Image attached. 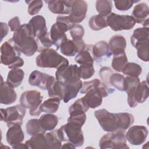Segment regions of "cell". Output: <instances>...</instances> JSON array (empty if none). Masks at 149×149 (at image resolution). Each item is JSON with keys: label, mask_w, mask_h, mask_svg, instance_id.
I'll use <instances>...</instances> for the list:
<instances>
[{"label": "cell", "mask_w": 149, "mask_h": 149, "mask_svg": "<svg viewBox=\"0 0 149 149\" xmlns=\"http://www.w3.org/2000/svg\"><path fill=\"white\" fill-rule=\"evenodd\" d=\"M25 144L29 149L47 148L48 141L45 134L40 133L33 136L29 140L26 141Z\"/></svg>", "instance_id": "26"}, {"label": "cell", "mask_w": 149, "mask_h": 149, "mask_svg": "<svg viewBox=\"0 0 149 149\" xmlns=\"http://www.w3.org/2000/svg\"><path fill=\"white\" fill-rule=\"evenodd\" d=\"M85 44L83 40H73L67 39L61 46V52L68 56H74L77 53L83 50L86 48Z\"/></svg>", "instance_id": "15"}, {"label": "cell", "mask_w": 149, "mask_h": 149, "mask_svg": "<svg viewBox=\"0 0 149 149\" xmlns=\"http://www.w3.org/2000/svg\"><path fill=\"white\" fill-rule=\"evenodd\" d=\"M81 127L79 124L68 122L57 129V133L62 142H70L76 147H79L82 146L84 141Z\"/></svg>", "instance_id": "4"}, {"label": "cell", "mask_w": 149, "mask_h": 149, "mask_svg": "<svg viewBox=\"0 0 149 149\" xmlns=\"http://www.w3.org/2000/svg\"><path fill=\"white\" fill-rule=\"evenodd\" d=\"M12 148H21V149H23V148H27L25 143L23 144V143H19L17 144L16 145H14L13 146H12Z\"/></svg>", "instance_id": "50"}, {"label": "cell", "mask_w": 149, "mask_h": 149, "mask_svg": "<svg viewBox=\"0 0 149 149\" xmlns=\"http://www.w3.org/2000/svg\"><path fill=\"white\" fill-rule=\"evenodd\" d=\"M72 1H47L49 10L55 14L69 15Z\"/></svg>", "instance_id": "21"}, {"label": "cell", "mask_w": 149, "mask_h": 149, "mask_svg": "<svg viewBox=\"0 0 149 149\" xmlns=\"http://www.w3.org/2000/svg\"><path fill=\"white\" fill-rule=\"evenodd\" d=\"M34 36L38 38L45 35L48 32L45 18L41 15L33 17L29 23Z\"/></svg>", "instance_id": "18"}, {"label": "cell", "mask_w": 149, "mask_h": 149, "mask_svg": "<svg viewBox=\"0 0 149 149\" xmlns=\"http://www.w3.org/2000/svg\"><path fill=\"white\" fill-rule=\"evenodd\" d=\"M112 67L115 71L121 72L125 66L128 63V59L124 50H119L112 53Z\"/></svg>", "instance_id": "24"}, {"label": "cell", "mask_w": 149, "mask_h": 149, "mask_svg": "<svg viewBox=\"0 0 149 149\" xmlns=\"http://www.w3.org/2000/svg\"><path fill=\"white\" fill-rule=\"evenodd\" d=\"M125 77L123 75L112 73L109 77V84L120 91H125Z\"/></svg>", "instance_id": "36"}, {"label": "cell", "mask_w": 149, "mask_h": 149, "mask_svg": "<svg viewBox=\"0 0 149 149\" xmlns=\"http://www.w3.org/2000/svg\"><path fill=\"white\" fill-rule=\"evenodd\" d=\"M93 58L97 62L108 58L112 55L109 44L105 41H100L92 47Z\"/></svg>", "instance_id": "17"}, {"label": "cell", "mask_w": 149, "mask_h": 149, "mask_svg": "<svg viewBox=\"0 0 149 149\" xmlns=\"http://www.w3.org/2000/svg\"><path fill=\"white\" fill-rule=\"evenodd\" d=\"M55 76L56 80L62 85L80 79L78 74V66L76 65H69L57 69Z\"/></svg>", "instance_id": "12"}, {"label": "cell", "mask_w": 149, "mask_h": 149, "mask_svg": "<svg viewBox=\"0 0 149 149\" xmlns=\"http://www.w3.org/2000/svg\"><path fill=\"white\" fill-rule=\"evenodd\" d=\"M36 63L40 68L59 69L69 65L68 60L52 48L42 50L36 58Z\"/></svg>", "instance_id": "3"}, {"label": "cell", "mask_w": 149, "mask_h": 149, "mask_svg": "<svg viewBox=\"0 0 149 149\" xmlns=\"http://www.w3.org/2000/svg\"><path fill=\"white\" fill-rule=\"evenodd\" d=\"M130 41L134 48L140 44L149 42L148 27H139L135 29L131 36Z\"/></svg>", "instance_id": "23"}, {"label": "cell", "mask_w": 149, "mask_h": 149, "mask_svg": "<svg viewBox=\"0 0 149 149\" xmlns=\"http://www.w3.org/2000/svg\"><path fill=\"white\" fill-rule=\"evenodd\" d=\"M126 141L124 130L118 129L115 132L104 134L100 140L99 146L102 149L129 148Z\"/></svg>", "instance_id": "7"}, {"label": "cell", "mask_w": 149, "mask_h": 149, "mask_svg": "<svg viewBox=\"0 0 149 149\" xmlns=\"http://www.w3.org/2000/svg\"><path fill=\"white\" fill-rule=\"evenodd\" d=\"M122 72L123 74L127 75V76L137 77L141 74L142 68L137 63L129 62L125 66Z\"/></svg>", "instance_id": "37"}, {"label": "cell", "mask_w": 149, "mask_h": 149, "mask_svg": "<svg viewBox=\"0 0 149 149\" xmlns=\"http://www.w3.org/2000/svg\"><path fill=\"white\" fill-rule=\"evenodd\" d=\"M135 48L137 49L138 58L144 62H148L149 60L148 42L140 44L137 45Z\"/></svg>", "instance_id": "41"}, {"label": "cell", "mask_w": 149, "mask_h": 149, "mask_svg": "<svg viewBox=\"0 0 149 149\" xmlns=\"http://www.w3.org/2000/svg\"><path fill=\"white\" fill-rule=\"evenodd\" d=\"M38 120L41 126L45 132L54 130L58 125L59 120L58 116L52 113L42 115Z\"/></svg>", "instance_id": "27"}, {"label": "cell", "mask_w": 149, "mask_h": 149, "mask_svg": "<svg viewBox=\"0 0 149 149\" xmlns=\"http://www.w3.org/2000/svg\"><path fill=\"white\" fill-rule=\"evenodd\" d=\"M48 141L47 148H61L62 146V141L60 140L57 129L52 130L51 132L47 133L45 134Z\"/></svg>", "instance_id": "35"}, {"label": "cell", "mask_w": 149, "mask_h": 149, "mask_svg": "<svg viewBox=\"0 0 149 149\" xmlns=\"http://www.w3.org/2000/svg\"><path fill=\"white\" fill-rule=\"evenodd\" d=\"M82 86L83 83L80 79L70 81L63 85V102L68 103L70 100L75 98Z\"/></svg>", "instance_id": "19"}, {"label": "cell", "mask_w": 149, "mask_h": 149, "mask_svg": "<svg viewBox=\"0 0 149 149\" xmlns=\"http://www.w3.org/2000/svg\"><path fill=\"white\" fill-rule=\"evenodd\" d=\"M8 26L12 31L15 32L16 31L19 30L21 27L19 17L16 16L9 20L8 22Z\"/></svg>", "instance_id": "47"}, {"label": "cell", "mask_w": 149, "mask_h": 149, "mask_svg": "<svg viewBox=\"0 0 149 149\" xmlns=\"http://www.w3.org/2000/svg\"><path fill=\"white\" fill-rule=\"evenodd\" d=\"M119 129L125 130L134 123V119L132 114L127 112L116 113Z\"/></svg>", "instance_id": "30"}, {"label": "cell", "mask_w": 149, "mask_h": 149, "mask_svg": "<svg viewBox=\"0 0 149 149\" xmlns=\"http://www.w3.org/2000/svg\"><path fill=\"white\" fill-rule=\"evenodd\" d=\"M148 134L146 127L142 125H135L129 128L126 134V140L133 146H139L146 141Z\"/></svg>", "instance_id": "13"}, {"label": "cell", "mask_w": 149, "mask_h": 149, "mask_svg": "<svg viewBox=\"0 0 149 149\" xmlns=\"http://www.w3.org/2000/svg\"><path fill=\"white\" fill-rule=\"evenodd\" d=\"M41 93L37 90H28L22 93L20 98V105L25 109H29L31 116H39L41 112L40 105L42 101Z\"/></svg>", "instance_id": "6"}, {"label": "cell", "mask_w": 149, "mask_h": 149, "mask_svg": "<svg viewBox=\"0 0 149 149\" xmlns=\"http://www.w3.org/2000/svg\"><path fill=\"white\" fill-rule=\"evenodd\" d=\"M107 16H103L101 15H94L90 17L88 25L91 30L94 31H98L108 26L107 22Z\"/></svg>", "instance_id": "31"}, {"label": "cell", "mask_w": 149, "mask_h": 149, "mask_svg": "<svg viewBox=\"0 0 149 149\" xmlns=\"http://www.w3.org/2000/svg\"><path fill=\"white\" fill-rule=\"evenodd\" d=\"M86 120V115L85 112H73L69 113L68 122H73L83 126Z\"/></svg>", "instance_id": "42"}, {"label": "cell", "mask_w": 149, "mask_h": 149, "mask_svg": "<svg viewBox=\"0 0 149 149\" xmlns=\"http://www.w3.org/2000/svg\"><path fill=\"white\" fill-rule=\"evenodd\" d=\"M9 32L8 26L3 22L0 23V33H1V40L2 41L3 38L8 34Z\"/></svg>", "instance_id": "48"}, {"label": "cell", "mask_w": 149, "mask_h": 149, "mask_svg": "<svg viewBox=\"0 0 149 149\" xmlns=\"http://www.w3.org/2000/svg\"><path fill=\"white\" fill-rule=\"evenodd\" d=\"M12 39L21 52L27 56H31L38 51L37 38L29 24L21 25L20 28L14 32Z\"/></svg>", "instance_id": "1"}, {"label": "cell", "mask_w": 149, "mask_h": 149, "mask_svg": "<svg viewBox=\"0 0 149 149\" xmlns=\"http://www.w3.org/2000/svg\"><path fill=\"white\" fill-rule=\"evenodd\" d=\"M107 22L108 26L115 31L129 30L136 24V21L132 16L120 15L112 12L107 16Z\"/></svg>", "instance_id": "9"}, {"label": "cell", "mask_w": 149, "mask_h": 149, "mask_svg": "<svg viewBox=\"0 0 149 149\" xmlns=\"http://www.w3.org/2000/svg\"><path fill=\"white\" fill-rule=\"evenodd\" d=\"M92 45L86 46V48L79 52L75 57V61L80 65L93 64L94 59L91 54Z\"/></svg>", "instance_id": "29"}, {"label": "cell", "mask_w": 149, "mask_h": 149, "mask_svg": "<svg viewBox=\"0 0 149 149\" xmlns=\"http://www.w3.org/2000/svg\"><path fill=\"white\" fill-rule=\"evenodd\" d=\"M17 94L14 88L7 81H4L1 77L0 88V102L4 105H10L16 101Z\"/></svg>", "instance_id": "16"}, {"label": "cell", "mask_w": 149, "mask_h": 149, "mask_svg": "<svg viewBox=\"0 0 149 149\" xmlns=\"http://www.w3.org/2000/svg\"><path fill=\"white\" fill-rule=\"evenodd\" d=\"M94 73L93 64H83L78 67V74L81 79H90L94 75Z\"/></svg>", "instance_id": "40"}, {"label": "cell", "mask_w": 149, "mask_h": 149, "mask_svg": "<svg viewBox=\"0 0 149 149\" xmlns=\"http://www.w3.org/2000/svg\"><path fill=\"white\" fill-rule=\"evenodd\" d=\"M108 44L112 54L113 52L117 51H125L126 47V41L123 36L121 35H115L111 38Z\"/></svg>", "instance_id": "33"}, {"label": "cell", "mask_w": 149, "mask_h": 149, "mask_svg": "<svg viewBox=\"0 0 149 149\" xmlns=\"http://www.w3.org/2000/svg\"><path fill=\"white\" fill-rule=\"evenodd\" d=\"M74 25L76 24L70 21L68 16L57 17L56 22L52 26L49 32L51 40L57 49L68 39L65 32L70 30Z\"/></svg>", "instance_id": "5"}, {"label": "cell", "mask_w": 149, "mask_h": 149, "mask_svg": "<svg viewBox=\"0 0 149 149\" xmlns=\"http://www.w3.org/2000/svg\"><path fill=\"white\" fill-rule=\"evenodd\" d=\"M56 80L54 76L38 70L33 71L29 77V83L31 86H37L44 90H48Z\"/></svg>", "instance_id": "11"}, {"label": "cell", "mask_w": 149, "mask_h": 149, "mask_svg": "<svg viewBox=\"0 0 149 149\" xmlns=\"http://www.w3.org/2000/svg\"><path fill=\"white\" fill-rule=\"evenodd\" d=\"M115 8L120 11L128 10L130 8L132 7L134 3L139 2V1L133 0H117L114 1Z\"/></svg>", "instance_id": "44"}, {"label": "cell", "mask_w": 149, "mask_h": 149, "mask_svg": "<svg viewBox=\"0 0 149 149\" xmlns=\"http://www.w3.org/2000/svg\"><path fill=\"white\" fill-rule=\"evenodd\" d=\"M26 132L30 136H34L40 133L45 134V131L40 125L39 120L37 119H30L26 123Z\"/></svg>", "instance_id": "34"}, {"label": "cell", "mask_w": 149, "mask_h": 149, "mask_svg": "<svg viewBox=\"0 0 149 149\" xmlns=\"http://www.w3.org/2000/svg\"><path fill=\"white\" fill-rule=\"evenodd\" d=\"M95 8L99 15L108 16L111 13L112 3L109 0H98L96 1Z\"/></svg>", "instance_id": "38"}, {"label": "cell", "mask_w": 149, "mask_h": 149, "mask_svg": "<svg viewBox=\"0 0 149 149\" xmlns=\"http://www.w3.org/2000/svg\"><path fill=\"white\" fill-rule=\"evenodd\" d=\"M21 53L12 38L9 39L1 47V63L12 69L22 67L24 65V61L20 56Z\"/></svg>", "instance_id": "2"}, {"label": "cell", "mask_w": 149, "mask_h": 149, "mask_svg": "<svg viewBox=\"0 0 149 149\" xmlns=\"http://www.w3.org/2000/svg\"><path fill=\"white\" fill-rule=\"evenodd\" d=\"M6 139L8 143L13 146L22 143L24 139V134L21 125H13L8 127Z\"/></svg>", "instance_id": "22"}, {"label": "cell", "mask_w": 149, "mask_h": 149, "mask_svg": "<svg viewBox=\"0 0 149 149\" xmlns=\"http://www.w3.org/2000/svg\"><path fill=\"white\" fill-rule=\"evenodd\" d=\"M61 100L58 98H49L45 100L40 105L41 112L47 113H52L57 111L59 108Z\"/></svg>", "instance_id": "32"}, {"label": "cell", "mask_w": 149, "mask_h": 149, "mask_svg": "<svg viewBox=\"0 0 149 149\" xmlns=\"http://www.w3.org/2000/svg\"><path fill=\"white\" fill-rule=\"evenodd\" d=\"M69 32L72 39L76 41L82 40L84 34V28L80 24L74 25L69 30Z\"/></svg>", "instance_id": "45"}, {"label": "cell", "mask_w": 149, "mask_h": 149, "mask_svg": "<svg viewBox=\"0 0 149 149\" xmlns=\"http://www.w3.org/2000/svg\"><path fill=\"white\" fill-rule=\"evenodd\" d=\"M112 73L113 71L109 68L107 67H102L100 70V76L103 83H105L107 86H108L109 84V77Z\"/></svg>", "instance_id": "46"}, {"label": "cell", "mask_w": 149, "mask_h": 149, "mask_svg": "<svg viewBox=\"0 0 149 149\" xmlns=\"http://www.w3.org/2000/svg\"><path fill=\"white\" fill-rule=\"evenodd\" d=\"M48 95L51 98H58L61 100L63 97V85L56 80L48 90Z\"/></svg>", "instance_id": "39"}, {"label": "cell", "mask_w": 149, "mask_h": 149, "mask_svg": "<svg viewBox=\"0 0 149 149\" xmlns=\"http://www.w3.org/2000/svg\"><path fill=\"white\" fill-rule=\"evenodd\" d=\"M94 115L104 131L113 132L119 129L116 113H111L105 109H101L95 111Z\"/></svg>", "instance_id": "10"}, {"label": "cell", "mask_w": 149, "mask_h": 149, "mask_svg": "<svg viewBox=\"0 0 149 149\" xmlns=\"http://www.w3.org/2000/svg\"><path fill=\"white\" fill-rule=\"evenodd\" d=\"M28 3V13L30 15H35L38 14L43 6V1L40 0L26 1Z\"/></svg>", "instance_id": "43"}, {"label": "cell", "mask_w": 149, "mask_h": 149, "mask_svg": "<svg viewBox=\"0 0 149 149\" xmlns=\"http://www.w3.org/2000/svg\"><path fill=\"white\" fill-rule=\"evenodd\" d=\"M24 76V72L22 69H13L8 72L6 81L13 88H16L21 84Z\"/></svg>", "instance_id": "28"}, {"label": "cell", "mask_w": 149, "mask_h": 149, "mask_svg": "<svg viewBox=\"0 0 149 149\" xmlns=\"http://www.w3.org/2000/svg\"><path fill=\"white\" fill-rule=\"evenodd\" d=\"M143 25L144 26V27H148V18L143 23Z\"/></svg>", "instance_id": "51"}, {"label": "cell", "mask_w": 149, "mask_h": 149, "mask_svg": "<svg viewBox=\"0 0 149 149\" xmlns=\"http://www.w3.org/2000/svg\"><path fill=\"white\" fill-rule=\"evenodd\" d=\"M149 95V88L147 81H143L139 83L133 95L132 102L130 107L134 108L138 104L143 103Z\"/></svg>", "instance_id": "20"}, {"label": "cell", "mask_w": 149, "mask_h": 149, "mask_svg": "<svg viewBox=\"0 0 149 149\" xmlns=\"http://www.w3.org/2000/svg\"><path fill=\"white\" fill-rule=\"evenodd\" d=\"M61 148H75L76 147L72 144L70 142H68L67 143H65L64 144L63 146H61Z\"/></svg>", "instance_id": "49"}, {"label": "cell", "mask_w": 149, "mask_h": 149, "mask_svg": "<svg viewBox=\"0 0 149 149\" xmlns=\"http://www.w3.org/2000/svg\"><path fill=\"white\" fill-rule=\"evenodd\" d=\"M26 114V109L21 105H16L6 109H1V120L5 122L8 127L13 125H22Z\"/></svg>", "instance_id": "8"}, {"label": "cell", "mask_w": 149, "mask_h": 149, "mask_svg": "<svg viewBox=\"0 0 149 149\" xmlns=\"http://www.w3.org/2000/svg\"><path fill=\"white\" fill-rule=\"evenodd\" d=\"M149 14V8L148 5L144 2L136 5L132 12V17L134 18L136 23H142L147 19Z\"/></svg>", "instance_id": "25"}, {"label": "cell", "mask_w": 149, "mask_h": 149, "mask_svg": "<svg viewBox=\"0 0 149 149\" xmlns=\"http://www.w3.org/2000/svg\"><path fill=\"white\" fill-rule=\"evenodd\" d=\"M87 3L82 0H74L71 2V10L68 17L74 24L81 22L86 16Z\"/></svg>", "instance_id": "14"}]
</instances>
